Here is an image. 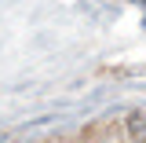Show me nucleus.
Wrapping results in <instances>:
<instances>
[{
    "mask_svg": "<svg viewBox=\"0 0 146 143\" xmlns=\"http://www.w3.org/2000/svg\"><path fill=\"white\" fill-rule=\"evenodd\" d=\"M124 132L131 143H146V110H131L124 117Z\"/></svg>",
    "mask_w": 146,
    "mask_h": 143,
    "instance_id": "1",
    "label": "nucleus"
}]
</instances>
